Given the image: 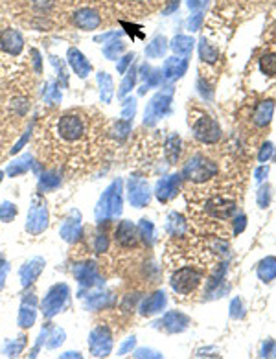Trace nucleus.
I'll return each instance as SVG.
<instances>
[{
	"label": "nucleus",
	"instance_id": "48",
	"mask_svg": "<svg viewBox=\"0 0 276 359\" xmlns=\"http://www.w3.org/2000/svg\"><path fill=\"white\" fill-rule=\"evenodd\" d=\"M28 138H29V131H28V133H26V135H24V136H22V138H20V140H19V144H17V146H15V147H13V149H11V153H17V151H19V149H20V147L24 146V144H26V140H28Z\"/></svg>",
	"mask_w": 276,
	"mask_h": 359
},
{
	"label": "nucleus",
	"instance_id": "12",
	"mask_svg": "<svg viewBox=\"0 0 276 359\" xmlns=\"http://www.w3.org/2000/svg\"><path fill=\"white\" fill-rule=\"evenodd\" d=\"M22 44H24L22 35L11 28L4 29L2 35H0V48L4 50V52L11 53V55H17L22 50Z\"/></svg>",
	"mask_w": 276,
	"mask_h": 359
},
{
	"label": "nucleus",
	"instance_id": "39",
	"mask_svg": "<svg viewBox=\"0 0 276 359\" xmlns=\"http://www.w3.org/2000/svg\"><path fill=\"white\" fill-rule=\"evenodd\" d=\"M44 98H46V102L50 103H55L61 100V93H59V88L55 87V83H50L48 88H44Z\"/></svg>",
	"mask_w": 276,
	"mask_h": 359
},
{
	"label": "nucleus",
	"instance_id": "1",
	"mask_svg": "<svg viewBox=\"0 0 276 359\" xmlns=\"http://www.w3.org/2000/svg\"><path fill=\"white\" fill-rule=\"evenodd\" d=\"M216 175H218V166L213 164L212 160L201 155L190 159L182 170V177L192 181V183H204V181L212 179Z\"/></svg>",
	"mask_w": 276,
	"mask_h": 359
},
{
	"label": "nucleus",
	"instance_id": "19",
	"mask_svg": "<svg viewBox=\"0 0 276 359\" xmlns=\"http://www.w3.org/2000/svg\"><path fill=\"white\" fill-rule=\"evenodd\" d=\"M186 68H188V63H186V59H179V57H170L168 61L164 63V78L168 79H175V78H180L184 72H186Z\"/></svg>",
	"mask_w": 276,
	"mask_h": 359
},
{
	"label": "nucleus",
	"instance_id": "42",
	"mask_svg": "<svg viewBox=\"0 0 276 359\" xmlns=\"http://www.w3.org/2000/svg\"><path fill=\"white\" fill-rule=\"evenodd\" d=\"M22 346H24V337H20V341H19V345H15V343H11L10 346H8V355H17V354H20V350H22Z\"/></svg>",
	"mask_w": 276,
	"mask_h": 359
},
{
	"label": "nucleus",
	"instance_id": "18",
	"mask_svg": "<svg viewBox=\"0 0 276 359\" xmlns=\"http://www.w3.org/2000/svg\"><path fill=\"white\" fill-rule=\"evenodd\" d=\"M74 275L78 277L79 284H83V286H94V284H98V280H100V277H98V271H96V267H94V263H85V265H78L76 269H74Z\"/></svg>",
	"mask_w": 276,
	"mask_h": 359
},
{
	"label": "nucleus",
	"instance_id": "27",
	"mask_svg": "<svg viewBox=\"0 0 276 359\" xmlns=\"http://www.w3.org/2000/svg\"><path fill=\"white\" fill-rule=\"evenodd\" d=\"M29 166H32V159H29V155L20 157L19 160H15L13 164H11L10 168H8V175H11V177H15V175L24 173V171H28Z\"/></svg>",
	"mask_w": 276,
	"mask_h": 359
},
{
	"label": "nucleus",
	"instance_id": "34",
	"mask_svg": "<svg viewBox=\"0 0 276 359\" xmlns=\"http://www.w3.org/2000/svg\"><path fill=\"white\" fill-rule=\"evenodd\" d=\"M262 65V70L267 74V76H274L276 74V53H265L260 61Z\"/></svg>",
	"mask_w": 276,
	"mask_h": 359
},
{
	"label": "nucleus",
	"instance_id": "16",
	"mask_svg": "<svg viewBox=\"0 0 276 359\" xmlns=\"http://www.w3.org/2000/svg\"><path fill=\"white\" fill-rule=\"evenodd\" d=\"M179 175H171L170 179H164L160 181L159 186H157V195H159L160 201H168L171 199L175 194H177V190H179Z\"/></svg>",
	"mask_w": 276,
	"mask_h": 359
},
{
	"label": "nucleus",
	"instance_id": "11",
	"mask_svg": "<svg viewBox=\"0 0 276 359\" xmlns=\"http://www.w3.org/2000/svg\"><path fill=\"white\" fill-rule=\"evenodd\" d=\"M116 243L126 249L135 247L138 243V230L135 228V225L131 221H121L116 228Z\"/></svg>",
	"mask_w": 276,
	"mask_h": 359
},
{
	"label": "nucleus",
	"instance_id": "25",
	"mask_svg": "<svg viewBox=\"0 0 276 359\" xmlns=\"http://www.w3.org/2000/svg\"><path fill=\"white\" fill-rule=\"evenodd\" d=\"M81 232V227H79V221L76 219H67V223L63 225L61 228V236H63L67 242H74V240L78 238V234Z\"/></svg>",
	"mask_w": 276,
	"mask_h": 359
},
{
	"label": "nucleus",
	"instance_id": "54",
	"mask_svg": "<svg viewBox=\"0 0 276 359\" xmlns=\"http://www.w3.org/2000/svg\"><path fill=\"white\" fill-rule=\"evenodd\" d=\"M2 177H4V173H2V171H0V181H2Z\"/></svg>",
	"mask_w": 276,
	"mask_h": 359
},
{
	"label": "nucleus",
	"instance_id": "31",
	"mask_svg": "<svg viewBox=\"0 0 276 359\" xmlns=\"http://www.w3.org/2000/svg\"><path fill=\"white\" fill-rule=\"evenodd\" d=\"M184 228H186V225H184V219L180 218L179 214H171L170 218H168V230H170L173 236H179Z\"/></svg>",
	"mask_w": 276,
	"mask_h": 359
},
{
	"label": "nucleus",
	"instance_id": "20",
	"mask_svg": "<svg viewBox=\"0 0 276 359\" xmlns=\"http://www.w3.org/2000/svg\"><path fill=\"white\" fill-rule=\"evenodd\" d=\"M188 317H184L182 313H177V311H171V313H168V315L162 319V322H159V324H162L168 332H180L184 330L186 326H188Z\"/></svg>",
	"mask_w": 276,
	"mask_h": 359
},
{
	"label": "nucleus",
	"instance_id": "40",
	"mask_svg": "<svg viewBox=\"0 0 276 359\" xmlns=\"http://www.w3.org/2000/svg\"><path fill=\"white\" fill-rule=\"evenodd\" d=\"M135 111H136L135 100H126V103H124V111H121L124 120H131V118L135 116Z\"/></svg>",
	"mask_w": 276,
	"mask_h": 359
},
{
	"label": "nucleus",
	"instance_id": "9",
	"mask_svg": "<svg viewBox=\"0 0 276 359\" xmlns=\"http://www.w3.org/2000/svg\"><path fill=\"white\" fill-rule=\"evenodd\" d=\"M88 345H90L92 354L102 357V355H109L112 346L111 334L107 332V328H96V330L90 334V339H88Z\"/></svg>",
	"mask_w": 276,
	"mask_h": 359
},
{
	"label": "nucleus",
	"instance_id": "10",
	"mask_svg": "<svg viewBox=\"0 0 276 359\" xmlns=\"http://www.w3.org/2000/svg\"><path fill=\"white\" fill-rule=\"evenodd\" d=\"M129 199L135 206H145L149 203V186L144 179H131V183H129Z\"/></svg>",
	"mask_w": 276,
	"mask_h": 359
},
{
	"label": "nucleus",
	"instance_id": "51",
	"mask_svg": "<svg viewBox=\"0 0 276 359\" xmlns=\"http://www.w3.org/2000/svg\"><path fill=\"white\" fill-rule=\"evenodd\" d=\"M34 63H35V68H37V72H39L41 70V57H39V52H37V50H34Z\"/></svg>",
	"mask_w": 276,
	"mask_h": 359
},
{
	"label": "nucleus",
	"instance_id": "47",
	"mask_svg": "<svg viewBox=\"0 0 276 359\" xmlns=\"http://www.w3.org/2000/svg\"><path fill=\"white\" fill-rule=\"evenodd\" d=\"M245 221H247V219H245V216H239V218H237V227H236V223H234V232H236V234L241 232L243 228H245Z\"/></svg>",
	"mask_w": 276,
	"mask_h": 359
},
{
	"label": "nucleus",
	"instance_id": "30",
	"mask_svg": "<svg viewBox=\"0 0 276 359\" xmlns=\"http://www.w3.org/2000/svg\"><path fill=\"white\" fill-rule=\"evenodd\" d=\"M260 277L263 278L265 282L272 280V278L276 277V260L274 258H267L265 262L262 263V267H260Z\"/></svg>",
	"mask_w": 276,
	"mask_h": 359
},
{
	"label": "nucleus",
	"instance_id": "35",
	"mask_svg": "<svg viewBox=\"0 0 276 359\" xmlns=\"http://www.w3.org/2000/svg\"><path fill=\"white\" fill-rule=\"evenodd\" d=\"M17 216V206L11 203H2L0 204V221H4V223H10L11 219Z\"/></svg>",
	"mask_w": 276,
	"mask_h": 359
},
{
	"label": "nucleus",
	"instance_id": "2",
	"mask_svg": "<svg viewBox=\"0 0 276 359\" xmlns=\"http://www.w3.org/2000/svg\"><path fill=\"white\" fill-rule=\"evenodd\" d=\"M121 212V197H120V181L112 183L103 197L100 199V204L96 208V218L98 219H107L112 216H118Z\"/></svg>",
	"mask_w": 276,
	"mask_h": 359
},
{
	"label": "nucleus",
	"instance_id": "29",
	"mask_svg": "<svg viewBox=\"0 0 276 359\" xmlns=\"http://www.w3.org/2000/svg\"><path fill=\"white\" fill-rule=\"evenodd\" d=\"M164 52H166L164 37H155V39L151 41V44H147V48H145V53H147L149 57H160Z\"/></svg>",
	"mask_w": 276,
	"mask_h": 359
},
{
	"label": "nucleus",
	"instance_id": "53",
	"mask_svg": "<svg viewBox=\"0 0 276 359\" xmlns=\"http://www.w3.org/2000/svg\"><path fill=\"white\" fill-rule=\"evenodd\" d=\"M0 267H4V260L2 258H0Z\"/></svg>",
	"mask_w": 276,
	"mask_h": 359
},
{
	"label": "nucleus",
	"instance_id": "5",
	"mask_svg": "<svg viewBox=\"0 0 276 359\" xmlns=\"http://www.w3.org/2000/svg\"><path fill=\"white\" fill-rule=\"evenodd\" d=\"M194 135L203 144H213L221 138V127L212 116H201L194 124Z\"/></svg>",
	"mask_w": 276,
	"mask_h": 359
},
{
	"label": "nucleus",
	"instance_id": "32",
	"mask_svg": "<svg viewBox=\"0 0 276 359\" xmlns=\"http://www.w3.org/2000/svg\"><path fill=\"white\" fill-rule=\"evenodd\" d=\"M61 183V177H59V173H55V171H48V173H44L43 177H41V190H52L55 188V186Z\"/></svg>",
	"mask_w": 276,
	"mask_h": 359
},
{
	"label": "nucleus",
	"instance_id": "22",
	"mask_svg": "<svg viewBox=\"0 0 276 359\" xmlns=\"http://www.w3.org/2000/svg\"><path fill=\"white\" fill-rule=\"evenodd\" d=\"M272 111H274V103L262 102L256 107V111H254V122H256L258 126H267L271 122Z\"/></svg>",
	"mask_w": 276,
	"mask_h": 359
},
{
	"label": "nucleus",
	"instance_id": "8",
	"mask_svg": "<svg viewBox=\"0 0 276 359\" xmlns=\"http://www.w3.org/2000/svg\"><path fill=\"white\" fill-rule=\"evenodd\" d=\"M206 212L216 219H228L236 214V201L225 197H213L206 203Z\"/></svg>",
	"mask_w": 276,
	"mask_h": 359
},
{
	"label": "nucleus",
	"instance_id": "7",
	"mask_svg": "<svg viewBox=\"0 0 276 359\" xmlns=\"http://www.w3.org/2000/svg\"><path fill=\"white\" fill-rule=\"evenodd\" d=\"M171 103V91L168 93H159L153 100H151L147 111H145V124H153L159 118H162V114L168 112Z\"/></svg>",
	"mask_w": 276,
	"mask_h": 359
},
{
	"label": "nucleus",
	"instance_id": "43",
	"mask_svg": "<svg viewBox=\"0 0 276 359\" xmlns=\"http://www.w3.org/2000/svg\"><path fill=\"white\" fill-rule=\"evenodd\" d=\"M131 59H133V53H127L126 57H121V61L118 63V72L120 74L126 72V68H127V65L131 63Z\"/></svg>",
	"mask_w": 276,
	"mask_h": 359
},
{
	"label": "nucleus",
	"instance_id": "44",
	"mask_svg": "<svg viewBox=\"0 0 276 359\" xmlns=\"http://www.w3.org/2000/svg\"><path fill=\"white\" fill-rule=\"evenodd\" d=\"M34 4L39 11H46L52 6V0H34Z\"/></svg>",
	"mask_w": 276,
	"mask_h": 359
},
{
	"label": "nucleus",
	"instance_id": "46",
	"mask_svg": "<svg viewBox=\"0 0 276 359\" xmlns=\"http://www.w3.org/2000/svg\"><path fill=\"white\" fill-rule=\"evenodd\" d=\"M133 346H135V337H131V339L126 341V343H124V345L120 346V355H126L127 352H129V350L133 348Z\"/></svg>",
	"mask_w": 276,
	"mask_h": 359
},
{
	"label": "nucleus",
	"instance_id": "41",
	"mask_svg": "<svg viewBox=\"0 0 276 359\" xmlns=\"http://www.w3.org/2000/svg\"><path fill=\"white\" fill-rule=\"evenodd\" d=\"M107 247H109V240H107V236L105 234H98L96 245H94L96 253H103V251H107Z\"/></svg>",
	"mask_w": 276,
	"mask_h": 359
},
{
	"label": "nucleus",
	"instance_id": "15",
	"mask_svg": "<svg viewBox=\"0 0 276 359\" xmlns=\"http://www.w3.org/2000/svg\"><path fill=\"white\" fill-rule=\"evenodd\" d=\"M68 63H70V67L74 68V72L78 74L79 78H87L88 72L92 70L90 63L85 59V55H83V53L79 52V50H76V48L68 50Z\"/></svg>",
	"mask_w": 276,
	"mask_h": 359
},
{
	"label": "nucleus",
	"instance_id": "49",
	"mask_svg": "<svg viewBox=\"0 0 276 359\" xmlns=\"http://www.w3.org/2000/svg\"><path fill=\"white\" fill-rule=\"evenodd\" d=\"M201 24V15H195L194 19H190V29H197Z\"/></svg>",
	"mask_w": 276,
	"mask_h": 359
},
{
	"label": "nucleus",
	"instance_id": "37",
	"mask_svg": "<svg viewBox=\"0 0 276 359\" xmlns=\"http://www.w3.org/2000/svg\"><path fill=\"white\" fill-rule=\"evenodd\" d=\"M138 236H142L144 242H147V243L153 242V225H151L147 219H142L140 227H138Z\"/></svg>",
	"mask_w": 276,
	"mask_h": 359
},
{
	"label": "nucleus",
	"instance_id": "50",
	"mask_svg": "<svg viewBox=\"0 0 276 359\" xmlns=\"http://www.w3.org/2000/svg\"><path fill=\"white\" fill-rule=\"evenodd\" d=\"M177 8H179V0H171L170 6H168V8L164 10V13H171V11H175Z\"/></svg>",
	"mask_w": 276,
	"mask_h": 359
},
{
	"label": "nucleus",
	"instance_id": "23",
	"mask_svg": "<svg viewBox=\"0 0 276 359\" xmlns=\"http://www.w3.org/2000/svg\"><path fill=\"white\" fill-rule=\"evenodd\" d=\"M166 159H168V162L170 164H175L177 162V159H179L180 155V138L177 135H171L168 140H166Z\"/></svg>",
	"mask_w": 276,
	"mask_h": 359
},
{
	"label": "nucleus",
	"instance_id": "14",
	"mask_svg": "<svg viewBox=\"0 0 276 359\" xmlns=\"http://www.w3.org/2000/svg\"><path fill=\"white\" fill-rule=\"evenodd\" d=\"M72 22L81 29H94L100 26L102 19H100V15L94 10H79L74 13Z\"/></svg>",
	"mask_w": 276,
	"mask_h": 359
},
{
	"label": "nucleus",
	"instance_id": "28",
	"mask_svg": "<svg viewBox=\"0 0 276 359\" xmlns=\"http://www.w3.org/2000/svg\"><path fill=\"white\" fill-rule=\"evenodd\" d=\"M199 53H201V59L203 61H208V63H216L219 57V53L216 48H212L206 39H201V44H199Z\"/></svg>",
	"mask_w": 276,
	"mask_h": 359
},
{
	"label": "nucleus",
	"instance_id": "4",
	"mask_svg": "<svg viewBox=\"0 0 276 359\" xmlns=\"http://www.w3.org/2000/svg\"><path fill=\"white\" fill-rule=\"evenodd\" d=\"M199 284H201V275H199L195 269H192V267L179 269V271L171 277V287H173V291H177L179 295H190Z\"/></svg>",
	"mask_w": 276,
	"mask_h": 359
},
{
	"label": "nucleus",
	"instance_id": "52",
	"mask_svg": "<svg viewBox=\"0 0 276 359\" xmlns=\"http://www.w3.org/2000/svg\"><path fill=\"white\" fill-rule=\"evenodd\" d=\"M206 4V0H190V8H201Z\"/></svg>",
	"mask_w": 276,
	"mask_h": 359
},
{
	"label": "nucleus",
	"instance_id": "21",
	"mask_svg": "<svg viewBox=\"0 0 276 359\" xmlns=\"http://www.w3.org/2000/svg\"><path fill=\"white\" fill-rule=\"evenodd\" d=\"M166 306V295L162 291L155 293V295L147 296V301L142 304V315H153V313H159L162 308Z\"/></svg>",
	"mask_w": 276,
	"mask_h": 359
},
{
	"label": "nucleus",
	"instance_id": "17",
	"mask_svg": "<svg viewBox=\"0 0 276 359\" xmlns=\"http://www.w3.org/2000/svg\"><path fill=\"white\" fill-rule=\"evenodd\" d=\"M43 267H44V262L41 260V258H35V260L26 263V265L20 269V280H22V286H29V284L41 275Z\"/></svg>",
	"mask_w": 276,
	"mask_h": 359
},
{
	"label": "nucleus",
	"instance_id": "24",
	"mask_svg": "<svg viewBox=\"0 0 276 359\" xmlns=\"http://www.w3.org/2000/svg\"><path fill=\"white\" fill-rule=\"evenodd\" d=\"M171 48L177 53H180V55H190L192 48H194V39L188 37V35H177L173 43H171Z\"/></svg>",
	"mask_w": 276,
	"mask_h": 359
},
{
	"label": "nucleus",
	"instance_id": "13",
	"mask_svg": "<svg viewBox=\"0 0 276 359\" xmlns=\"http://www.w3.org/2000/svg\"><path fill=\"white\" fill-rule=\"evenodd\" d=\"M48 225V212L44 206H37V208H32L28 216V223H26V230L29 234H41Z\"/></svg>",
	"mask_w": 276,
	"mask_h": 359
},
{
	"label": "nucleus",
	"instance_id": "26",
	"mask_svg": "<svg viewBox=\"0 0 276 359\" xmlns=\"http://www.w3.org/2000/svg\"><path fill=\"white\" fill-rule=\"evenodd\" d=\"M98 83H100V87H102V100L105 103H109L112 98V79L109 78V74L100 72L98 74Z\"/></svg>",
	"mask_w": 276,
	"mask_h": 359
},
{
	"label": "nucleus",
	"instance_id": "45",
	"mask_svg": "<svg viewBox=\"0 0 276 359\" xmlns=\"http://www.w3.org/2000/svg\"><path fill=\"white\" fill-rule=\"evenodd\" d=\"M271 153H272V146L271 144H265L263 149H262V153H260V162H265V160L271 157Z\"/></svg>",
	"mask_w": 276,
	"mask_h": 359
},
{
	"label": "nucleus",
	"instance_id": "3",
	"mask_svg": "<svg viewBox=\"0 0 276 359\" xmlns=\"http://www.w3.org/2000/svg\"><path fill=\"white\" fill-rule=\"evenodd\" d=\"M57 135L65 142H78L85 135V122L79 114H65L57 122Z\"/></svg>",
	"mask_w": 276,
	"mask_h": 359
},
{
	"label": "nucleus",
	"instance_id": "36",
	"mask_svg": "<svg viewBox=\"0 0 276 359\" xmlns=\"http://www.w3.org/2000/svg\"><path fill=\"white\" fill-rule=\"evenodd\" d=\"M120 52H124V43H121V41L109 43V44H105V48H103V53H105L109 59L118 57V53H120Z\"/></svg>",
	"mask_w": 276,
	"mask_h": 359
},
{
	"label": "nucleus",
	"instance_id": "6",
	"mask_svg": "<svg viewBox=\"0 0 276 359\" xmlns=\"http://www.w3.org/2000/svg\"><path fill=\"white\" fill-rule=\"evenodd\" d=\"M68 301V287L65 284H59V286H53L48 291V295L44 296L43 301V313L46 317L55 315L57 311H61V308L67 304Z\"/></svg>",
	"mask_w": 276,
	"mask_h": 359
},
{
	"label": "nucleus",
	"instance_id": "38",
	"mask_svg": "<svg viewBox=\"0 0 276 359\" xmlns=\"http://www.w3.org/2000/svg\"><path fill=\"white\" fill-rule=\"evenodd\" d=\"M135 81H136V70H131V72H129V74L126 76L124 83H121V87H120V93H118V96H126V94L133 88Z\"/></svg>",
	"mask_w": 276,
	"mask_h": 359
},
{
	"label": "nucleus",
	"instance_id": "33",
	"mask_svg": "<svg viewBox=\"0 0 276 359\" xmlns=\"http://www.w3.org/2000/svg\"><path fill=\"white\" fill-rule=\"evenodd\" d=\"M35 322V310L34 308H28V306H22L20 308V313H19V324L22 328H29V326Z\"/></svg>",
	"mask_w": 276,
	"mask_h": 359
}]
</instances>
